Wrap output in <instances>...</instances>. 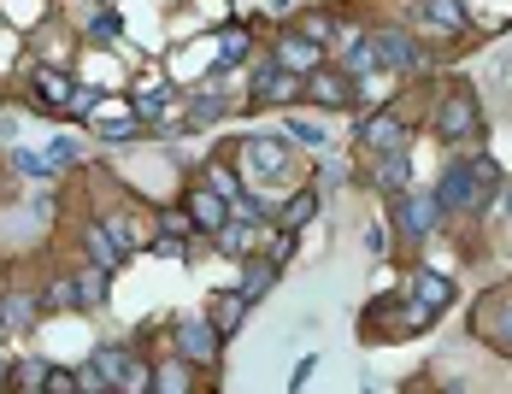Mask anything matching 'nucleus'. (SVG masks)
I'll list each match as a JSON object with an SVG mask.
<instances>
[{
    "label": "nucleus",
    "instance_id": "nucleus-1",
    "mask_svg": "<svg viewBox=\"0 0 512 394\" xmlns=\"http://www.w3.org/2000/svg\"><path fill=\"white\" fill-rule=\"evenodd\" d=\"M501 165L495 159H471V165H448L442 189H436V206L442 212H477L483 206V189H495Z\"/></svg>",
    "mask_w": 512,
    "mask_h": 394
},
{
    "label": "nucleus",
    "instance_id": "nucleus-2",
    "mask_svg": "<svg viewBox=\"0 0 512 394\" xmlns=\"http://www.w3.org/2000/svg\"><path fill=\"white\" fill-rule=\"evenodd\" d=\"M242 165H248L254 183H283V177L295 171L289 142H271V136H248V142H242Z\"/></svg>",
    "mask_w": 512,
    "mask_h": 394
},
{
    "label": "nucleus",
    "instance_id": "nucleus-3",
    "mask_svg": "<svg viewBox=\"0 0 512 394\" xmlns=\"http://www.w3.org/2000/svg\"><path fill=\"white\" fill-rule=\"evenodd\" d=\"M301 71H289V65H277V59H265L254 71V106H289V100H301Z\"/></svg>",
    "mask_w": 512,
    "mask_h": 394
},
{
    "label": "nucleus",
    "instance_id": "nucleus-4",
    "mask_svg": "<svg viewBox=\"0 0 512 394\" xmlns=\"http://www.w3.org/2000/svg\"><path fill=\"white\" fill-rule=\"evenodd\" d=\"M436 212H442L436 195H412V189H401V195H395V230H401L407 242H424V236L436 230Z\"/></svg>",
    "mask_w": 512,
    "mask_h": 394
},
{
    "label": "nucleus",
    "instance_id": "nucleus-5",
    "mask_svg": "<svg viewBox=\"0 0 512 394\" xmlns=\"http://www.w3.org/2000/svg\"><path fill=\"white\" fill-rule=\"evenodd\" d=\"M95 371L106 377V389H124V394L148 389V377H154V371H142V365H136V359H130L124 347H112V342H106L101 353H95Z\"/></svg>",
    "mask_w": 512,
    "mask_h": 394
},
{
    "label": "nucleus",
    "instance_id": "nucleus-6",
    "mask_svg": "<svg viewBox=\"0 0 512 394\" xmlns=\"http://www.w3.org/2000/svg\"><path fill=\"white\" fill-rule=\"evenodd\" d=\"M471 130H477V100H471V89H454L442 100V112H436V136L442 142H465Z\"/></svg>",
    "mask_w": 512,
    "mask_h": 394
},
{
    "label": "nucleus",
    "instance_id": "nucleus-7",
    "mask_svg": "<svg viewBox=\"0 0 512 394\" xmlns=\"http://www.w3.org/2000/svg\"><path fill=\"white\" fill-rule=\"evenodd\" d=\"M271 59L307 77V71H318V65H324V42H312L307 30H283V36H277V53H271Z\"/></svg>",
    "mask_w": 512,
    "mask_h": 394
},
{
    "label": "nucleus",
    "instance_id": "nucleus-8",
    "mask_svg": "<svg viewBox=\"0 0 512 394\" xmlns=\"http://www.w3.org/2000/svg\"><path fill=\"white\" fill-rule=\"evenodd\" d=\"M183 206H189V218H195V230H206V236H218L224 224H230V200L218 195V189H189L183 195Z\"/></svg>",
    "mask_w": 512,
    "mask_h": 394
},
{
    "label": "nucleus",
    "instance_id": "nucleus-9",
    "mask_svg": "<svg viewBox=\"0 0 512 394\" xmlns=\"http://www.w3.org/2000/svg\"><path fill=\"white\" fill-rule=\"evenodd\" d=\"M177 347H183V359L212 365V359H218V324H212V318H183V324H177Z\"/></svg>",
    "mask_w": 512,
    "mask_h": 394
},
{
    "label": "nucleus",
    "instance_id": "nucleus-10",
    "mask_svg": "<svg viewBox=\"0 0 512 394\" xmlns=\"http://www.w3.org/2000/svg\"><path fill=\"white\" fill-rule=\"evenodd\" d=\"M371 42H377L383 71H418V65H424V53H418V42H412L407 30H377Z\"/></svg>",
    "mask_w": 512,
    "mask_h": 394
},
{
    "label": "nucleus",
    "instance_id": "nucleus-11",
    "mask_svg": "<svg viewBox=\"0 0 512 394\" xmlns=\"http://www.w3.org/2000/svg\"><path fill=\"white\" fill-rule=\"evenodd\" d=\"M407 295H412V306H424V312L436 318V312H448V306H454V283H448L442 271H412Z\"/></svg>",
    "mask_w": 512,
    "mask_h": 394
},
{
    "label": "nucleus",
    "instance_id": "nucleus-12",
    "mask_svg": "<svg viewBox=\"0 0 512 394\" xmlns=\"http://www.w3.org/2000/svg\"><path fill=\"white\" fill-rule=\"evenodd\" d=\"M407 171H412L407 148H383L371 159V183H377L383 195H401V189H407Z\"/></svg>",
    "mask_w": 512,
    "mask_h": 394
},
{
    "label": "nucleus",
    "instance_id": "nucleus-13",
    "mask_svg": "<svg viewBox=\"0 0 512 394\" xmlns=\"http://www.w3.org/2000/svg\"><path fill=\"white\" fill-rule=\"evenodd\" d=\"M301 95H307V100H318V106H348V100H354V83L318 65V71H307V83H301Z\"/></svg>",
    "mask_w": 512,
    "mask_h": 394
},
{
    "label": "nucleus",
    "instance_id": "nucleus-14",
    "mask_svg": "<svg viewBox=\"0 0 512 394\" xmlns=\"http://www.w3.org/2000/svg\"><path fill=\"white\" fill-rule=\"evenodd\" d=\"M359 142H365L371 153L407 148V130H401V118H395V112H377V118H365V124H359Z\"/></svg>",
    "mask_w": 512,
    "mask_h": 394
},
{
    "label": "nucleus",
    "instance_id": "nucleus-15",
    "mask_svg": "<svg viewBox=\"0 0 512 394\" xmlns=\"http://www.w3.org/2000/svg\"><path fill=\"white\" fill-rule=\"evenodd\" d=\"M71 300H77L83 312H89V306H101V300H106V271H101V265H83V271L71 277Z\"/></svg>",
    "mask_w": 512,
    "mask_h": 394
},
{
    "label": "nucleus",
    "instance_id": "nucleus-16",
    "mask_svg": "<svg viewBox=\"0 0 512 394\" xmlns=\"http://www.w3.org/2000/svg\"><path fill=\"white\" fill-rule=\"evenodd\" d=\"M83 247H89V259H95L101 271H118V253H124V247L106 236V224H89V230H83Z\"/></svg>",
    "mask_w": 512,
    "mask_h": 394
},
{
    "label": "nucleus",
    "instance_id": "nucleus-17",
    "mask_svg": "<svg viewBox=\"0 0 512 394\" xmlns=\"http://www.w3.org/2000/svg\"><path fill=\"white\" fill-rule=\"evenodd\" d=\"M248 306H254V300L242 295V289L218 300V306H212V324H218V336H236V330H242V312H248Z\"/></svg>",
    "mask_w": 512,
    "mask_h": 394
},
{
    "label": "nucleus",
    "instance_id": "nucleus-18",
    "mask_svg": "<svg viewBox=\"0 0 512 394\" xmlns=\"http://www.w3.org/2000/svg\"><path fill=\"white\" fill-rule=\"evenodd\" d=\"M312 212H318V195H312V189H301V195L283 200V218H277V224L295 236V230H307V224H312Z\"/></svg>",
    "mask_w": 512,
    "mask_h": 394
},
{
    "label": "nucleus",
    "instance_id": "nucleus-19",
    "mask_svg": "<svg viewBox=\"0 0 512 394\" xmlns=\"http://www.w3.org/2000/svg\"><path fill=\"white\" fill-rule=\"evenodd\" d=\"M36 312H42V300H36V295H6L0 324H6V330H30V324H36Z\"/></svg>",
    "mask_w": 512,
    "mask_h": 394
},
{
    "label": "nucleus",
    "instance_id": "nucleus-20",
    "mask_svg": "<svg viewBox=\"0 0 512 394\" xmlns=\"http://www.w3.org/2000/svg\"><path fill=\"white\" fill-rule=\"evenodd\" d=\"M418 18H430L442 30H465V0H418Z\"/></svg>",
    "mask_w": 512,
    "mask_h": 394
},
{
    "label": "nucleus",
    "instance_id": "nucleus-21",
    "mask_svg": "<svg viewBox=\"0 0 512 394\" xmlns=\"http://www.w3.org/2000/svg\"><path fill=\"white\" fill-rule=\"evenodd\" d=\"M71 95H77V89H71L65 71H36V100H42V106H71Z\"/></svg>",
    "mask_w": 512,
    "mask_h": 394
},
{
    "label": "nucleus",
    "instance_id": "nucleus-22",
    "mask_svg": "<svg viewBox=\"0 0 512 394\" xmlns=\"http://www.w3.org/2000/svg\"><path fill=\"white\" fill-rule=\"evenodd\" d=\"M48 359H18V365H12V371H6V383H12V389H48Z\"/></svg>",
    "mask_w": 512,
    "mask_h": 394
},
{
    "label": "nucleus",
    "instance_id": "nucleus-23",
    "mask_svg": "<svg viewBox=\"0 0 512 394\" xmlns=\"http://www.w3.org/2000/svg\"><path fill=\"white\" fill-rule=\"evenodd\" d=\"M101 224H106V236H112V242L124 247V253H130V247H142V224H136L130 212H106Z\"/></svg>",
    "mask_w": 512,
    "mask_h": 394
},
{
    "label": "nucleus",
    "instance_id": "nucleus-24",
    "mask_svg": "<svg viewBox=\"0 0 512 394\" xmlns=\"http://www.w3.org/2000/svg\"><path fill=\"white\" fill-rule=\"evenodd\" d=\"M348 71H354V77H377V71H383V59H377V42H371V36H354V48H348Z\"/></svg>",
    "mask_w": 512,
    "mask_h": 394
},
{
    "label": "nucleus",
    "instance_id": "nucleus-25",
    "mask_svg": "<svg viewBox=\"0 0 512 394\" xmlns=\"http://www.w3.org/2000/svg\"><path fill=\"white\" fill-rule=\"evenodd\" d=\"M277 283V259H248V277H242V295L259 300L265 289Z\"/></svg>",
    "mask_w": 512,
    "mask_h": 394
},
{
    "label": "nucleus",
    "instance_id": "nucleus-26",
    "mask_svg": "<svg viewBox=\"0 0 512 394\" xmlns=\"http://www.w3.org/2000/svg\"><path fill=\"white\" fill-rule=\"evenodd\" d=\"M148 389H189V365H183V359H159L154 377H148Z\"/></svg>",
    "mask_w": 512,
    "mask_h": 394
},
{
    "label": "nucleus",
    "instance_id": "nucleus-27",
    "mask_svg": "<svg viewBox=\"0 0 512 394\" xmlns=\"http://www.w3.org/2000/svg\"><path fill=\"white\" fill-rule=\"evenodd\" d=\"M248 48H254V42H248V30H242V24H230V30L218 36V59H224V65H242Z\"/></svg>",
    "mask_w": 512,
    "mask_h": 394
},
{
    "label": "nucleus",
    "instance_id": "nucleus-28",
    "mask_svg": "<svg viewBox=\"0 0 512 394\" xmlns=\"http://www.w3.org/2000/svg\"><path fill=\"white\" fill-rule=\"evenodd\" d=\"M206 189H218L224 200H236L242 195V177H236L230 165H206Z\"/></svg>",
    "mask_w": 512,
    "mask_h": 394
},
{
    "label": "nucleus",
    "instance_id": "nucleus-29",
    "mask_svg": "<svg viewBox=\"0 0 512 394\" xmlns=\"http://www.w3.org/2000/svg\"><path fill=\"white\" fill-rule=\"evenodd\" d=\"M230 218H236V224H265V200L242 189V195L230 200Z\"/></svg>",
    "mask_w": 512,
    "mask_h": 394
},
{
    "label": "nucleus",
    "instance_id": "nucleus-30",
    "mask_svg": "<svg viewBox=\"0 0 512 394\" xmlns=\"http://www.w3.org/2000/svg\"><path fill=\"white\" fill-rule=\"evenodd\" d=\"M12 165H18V177H30V183L53 177V171H48V159H42V153H30V148H12Z\"/></svg>",
    "mask_w": 512,
    "mask_h": 394
},
{
    "label": "nucleus",
    "instance_id": "nucleus-31",
    "mask_svg": "<svg viewBox=\"0 0 512 394\" xmlns=\"http://www.w3.org/2000/svg\"><path fill=\"white\" fill-rule=\"evenodd\" d=\"M224 118V106L218 100H206V95H195V106H189V130H212Z\"/></svg>",
    "mask_w": 512,
    "mask_h": 394
},
{
    "label": "nucleus",
    "instance_id": "nucleus-32",
    "mask_svg": "<svg viewBox=\"0 0 512 394\" xmlns=\"http://www.w3.org/2000/svg\"><path fill=\"white\" fill-rule=\"evenodd\" d=\"M159 230H165V236H177V242H189V236H195V218H189V206H183V212H159Z\"/></svg>",
    "mask_w": 512,
    "mask_h": 394
},
{
    "label": "nucleus",
    "instance_id": "nucleus-33",
    "mask_svg": "<svg viewBox=\"0 0 512 394\" xmlns=\"http://www.w3.org/2000/svg\"><path fill=\"white\" fill-rule=\"evenodd\" d=\"M289 136L301 148H324V124H312V118H289Z\"/></svg>",
    "mask_w": 512,
    "mask_h": 394
},
{
    "label": "nucleus",
    "instance_id": "nucleus-34",
    "mask_svg": "<svg viewBox=\"0 0 512 394\" xmlns=\"http://www.w3.org/2000/svg\"><path fill=\"white\" fill-rule=\"evenodd\" d=\"M42 159H48V171H59V165H77V142H48V148H42Z\"/></svg>",
    "mask_w": 512,
    "mask_h": 394
},
{
    "label": "nucleus",
    "instance_id": "nucleus-35",
    "mask_svg": "<svg viewBox=\"0 0 512 394\" xmlns=\"http://www.w3.org/2000/svg\"><path fill=\"white\" fill-rule=\"evenodd\" d=\"M136 130H142L136 118H112V124H101V136H106V142H130Z\"/></svg>",
    "mask_w": 512,
    "mask_h": 394
},
{
    "label": "nucleus",
    "instance_id": "nucleus-36",
    "mask_svg": "<svg viewBox=\"0 0 512 394\" xmlns=\"http://www.w3.org/2000/svg\"><path fill=\"white\" fill-rule=\"evenodd\" d=\"M295 30H307L312 42H330V36H336V30H330V18H324V12H312V18H301V24H295Z\"/></svg>",
    "mask_w": 512,
    "mask_h": 394
},
{
    "label": "nucleus",
    "instance_id": "nucleus-37",
    "mask_svg": "<svg viewBox=\"0 0 512 394\" xmlns=\"http://www.w3.org/2000/svg\"><path fill=\"white\" fill-rule=\"evenodd\" d=\"M89 36H95V42H112V36H118V18H112V12H95V18H89Z\"/></svg>",
    "mask_w": 512,
    "mask_h": 394
},
{
    "label": "nucleus",
    "instance_id": "nucleus-38",
    "mask_svg": "<svg viewBox=\"0 0 512 394\" xmlns=\"http://www.w3.org/2000/svg\"><path fill=\"white\" fill-rule=\"evenodd\" d=\"M48 389H59V394L83 389V371H48Z\"/></svg>",
    "mask_w": 512,
    "mask_h": 394
},
{
    "label": "nucleus",
    "instance_id": "nucleus-39",
    "mask_svg": "<svg viewBox=\"0 0 512 394\" xmlns=\"http://www.w3.org/2000/svg\"><path fill=\"white\" fill-rule=\"evenodd\" d=\"M365 253H389V230H383V224L365 230Z\"/></svg>",
    "mask_w": 512,
    "mask_h": 394
},
{
    "label": "nucleus",
    "instance_id": "nucleus-40",
    "mask_svg": "<svg viewBox=\"0 0 512 394\" xmlns=\"http://www.w3.org/2000/svg\"><path fill=\"white\" fill-rule=\"evenodd\" d=\"M501 312H507V318H501V330H495V342H501V347H512V306H501Z\"/></svg>",
    "mask_w": 512,
    "mask_h": 394
},
{
    "label": "nucleus",
    "instance_id": "nucleus-41",
    "mask_svg": "<svg viewBox=\"0 0 512 394\" xmlns=\"http://www.w3.org/2000/svg\"><path fill=\"white\" fill-rule=\"evenodd\" d=\"M501 206H507V212H512V189H507V195H501Z\"/></svg>",
    "mask_w": 512,
    "mask_h": 394
},
{
    "label": "nucleus",
    "instance_id": "nucleus-42",
    "mask_svg": "<svg viewBox=\"0 0 512 394\" xmlns=\"http://www.w3.org/2000/svg\"><path fill=\"white\" fill-rule=\"evenodd\" d=\"M277 6H289V0H277Z\"/></svg>",
    "mask_w": 512,
    "mask_h": 394
}]
</instances>
